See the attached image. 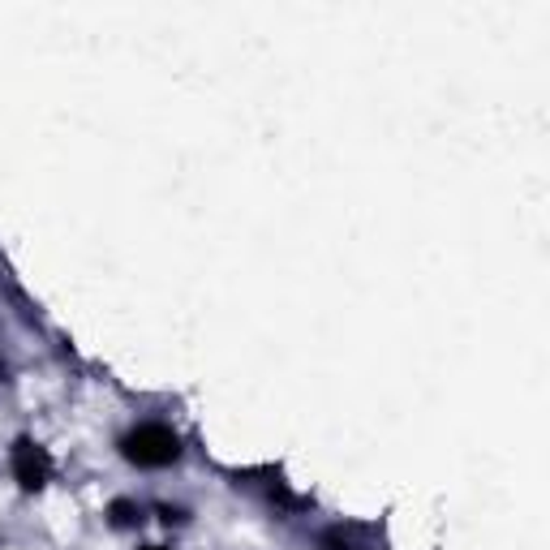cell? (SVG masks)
<instances>
[{
  "label": "cell",
  "instance_id": "cell-1",
  "mask_svg": "<svg viewBox=\"0 0 550 550\" xmlns=\"http://www.w3.org/2000/svg\"><path fill=\"white\" fill-rule=\"evenodd\" d=\"M121 452H125L129 465H138V469H164V465H172V460L181 456V439L168 426L147 422V426H138V430L125 434Z\"/></svg>",
  "mask_w": 550,
  "mask_h": 550
},
{
  "label": "cell",
  "instance_id": "cell-2",
  "mask_svg": "<svg viewBox=\"0 0 550 550\" xmlns=\"http://www.w3.org/2000/svg\"><path fill=\"white\" fill-rule=\"evenodd\" d=\"M48 473H52V460L39 443H31V439L13 443V477H18L22 490H43L48 486Z\"/></svg>",
  "mask_w": 550,
  "mask_h": 550
},
{
  "label": "cell",
  "instance_id": "cell-3",
  "mask_svg": "<svg viewBox=\"0 0 550 550\" xmlns=\"http://www.w3.org/2000/svg\"><path fill=\"white\" fill-rule=\"evenodd\" d=\"M138 520H142V512L134 508V503H112V525H117V529H129V525H138Z\"/></svg>",
  "mask_w": 550,
  "mask_h": 550
},
{
  "label": "cell",
  "instance_id": "cell-4",
  "mask_svg": "<svg viewBox=\"0 0 550 550\" xmlns=\"http://www.w3.org/2000/svg\"><path fill=\"white\" fill-rule=\"evenodd\" d=\"M147 550H164V546H147Z\"/></svg>",
  "mask_w": 550,
  "mask_h": 550
}]
</instances>
